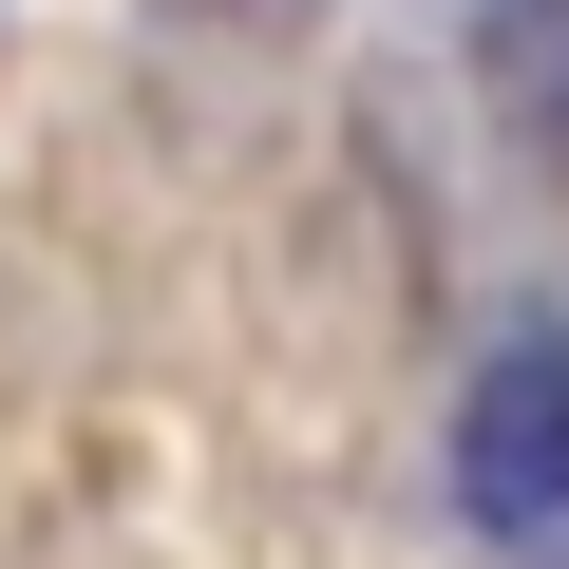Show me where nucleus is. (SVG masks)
<instances>
[{
    "label": "nucleus",
    "instance_id": "obj_2",
    "mask_svg": "<svg viewBox=\"0 0 569 569\" xmlns=\"http://www.w3.org/2000/svg\"><path fill=\"white\" fill-rule=\"evenodd\" d=\"M493 96L531 133H569V0H512V20H493Z\"/></svg>",
    "mask_w": 569,
    "mask_h": 569
},
{
    "label": "nucleus",
    "instance_id": "obj_1",
    "mask_svg": "<svg viewBox=\"0 0 569 569\" xmlns=\"http://www.w3.org/2000/svg\"><path fill=\"white\" fill-rule=\"evenodd\" d=\"M456 512L512 569H569V323H512L456 380Z\"/></svg>",
    "mask_w": 569,
    "mask_h": 569
}]
</instances>
